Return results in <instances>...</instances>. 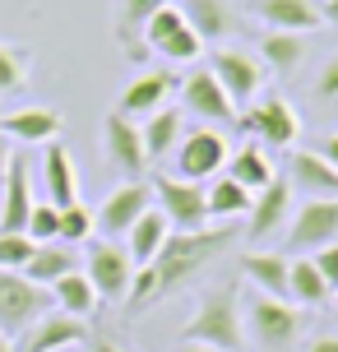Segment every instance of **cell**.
<instances>
[{"label": "cell", "instance_id": "obj_1", "mask_svg": "<svg viewBox=\"0 0 338 352\" xmlns=\"http://www.w3.org/2000/svg\"><path fill=\"white\" fill-rule=\"evenodd\" d=\"M232 246V228H199V232H167V241L158 246V255L135 269V283H130V306L139 311L148 301L167 297V292H177L185 283L195 278L204 264H214L223 250Z\"/></svg>", "mask_w": 338, "mask_h": 352}, {"label": "cell", "instance_id": "obj_2", "mask_svg": "<svg viewBox=\"0 0 338 352\" xmlns=\"http://www.w3.org/2000/svg\"><path fill=\"white\" fill-rule=\"evenodd\" d=\"M181 343H204V348H214V352H241L246 329H241V297H236V283L204 292V301H199L195 320L185 324Z\"/></svg>", "mask_w": 338, "mask_h": 352}, {"label": "cell", "instance_id": "obj_3", "mask_svg": "<svg viewBox=\"0 0 338 352\" xmlns=\"http://www.w3.org/2000/svg\"><path fill=\"white\" fill-rule=\"evenodd\" d=\"M52 311V287L23 278V269H0V334L19 338Z\"/></svg>", "mask_w": 338, "mask_h": 352}, {"label": "cell", "instance_id": "obj_4", "mask_svg": "<svg viewBox=\"0 0 338 352\" xmlns=\"http://www.w3.org/2000/svg\"><path fill=\"white\" fill-rule=\"evenodd\" d=\"M148 190H153V199H158V213L167 218V228H177V232L209 228V195H204V186H199V181L158 176Z\"/></svg>", "mask_w": 338, "mask_h": 352}, {"label": "cell", "instance_id": "obj_5", "mask_svg": "<svg viewBox=\"0 0 338 352\" xmlns=\"http://www.w3.org/2000/svg\"><path fill=\"white\" fill-rule=\"evenodd\" d=\"M246 324H250V338H255L260 348L283 352V348L297 343V334H302V311H297L287 297L260 292V297L246 306Z\"/></svg>", "mask_w": 338, "mask_h": 352}, {"label": "cell", "instance_id": "obj_6", "mask_svg": "<svg viewBox=\"0 0 338 352\" xmlns=\"http://www.w3.org/2000/svg\"><path fill=\"white\" fill-rule=\"evenodd\" d=\"M89 283L98 301H121L130 297V283H135V260L121 241H93L89 246Z\"/></svg>", "mask_w": 338, "mask_h": 352}, {"label": "cell", "instance_id": "obj_7", "mask_svg": "<svg viewBox=\"0 0 338 352\" xmlns=\"http://www.w3.org/2000/svg\"><path fill=\"white\" fill-rule=\"evenodd\" d=\"M148 209H153V190H148L144 181H125V186H116V190L102 199V209L93 213V228L102 232L107 241H121Z\"/></svg>", "mask_w": 338, "mask_h": 352}, {"label": "cell", "instance_id": "obj_8", "mask_svg": "<svg viewBox=\"0 0 338 352\" xmlns=\"http://www.w3.org/2000/svg\"><path fill=\"white\" fill-rule=\"evenodd\" d=\"M102 153L125 181H139L144 167H148V153H144V135L139 125L121 116V111H111L107 121H102Z\"/></svg>", "mask_w": 338, "mask_h": 352}, {"label": "cell", "instance_id": "obj_9", "mask_svg": "<svg viewBox=\"0 0 338 352\" xmlns=\"http://www.w3.org/2000/svg\"><path fill=\"white\" fill-rule=\"evenodd\" d=\"M79 343H89V324L65 316V311H47L37 324H28L19 334L14 352H65V348H79Z\"/></svg>", "mask_w": 338, "mask_h": 352}, {"label": "cell", "instance_id": "obj_10", "mask_svg": "<svg viewBox=\"0 0 338 352\" xmlns=\"http://www.w3.org/2000/svg\"><path fill=\"white\" fill-rule=\"evenodd\" d=\"M209 70H214V79L223 84V93H227L232 102L255 98V93H260V79H264V65H260L255 56L236 52V47H218V52H209Z\"/></svg>", "mask_w": 338, "mask_h": 352}, {"label": "cell", "instance_id": "obj_11", "mask_svg": "<svg viewBox=\"0 0 338 352\" xmlns=\"http://www.w3.org/2000/svg\"><path fill=\"white\" fill-rule=\"evenodd\" d=\"M329 241H338V199H306L292 218L287 246L306 255V250H320Z\"/></svg>", "mask_w": 338, "mask_h": 352}, {"label": "cell", "instance_id": "obj_12", "mask_svg": "<svg viewBox=\"0 0 338 352\" xmlns=\"http://www.w3.org/2000/svg\"><path fill=\"white\" fill-rule=\"evenodd\" d=\"M0 232H23L28 213H33L37 195H33V167L28 158L10 153V167H5V181H0Z\"/></svg>", "mask_w": 338, "mask_h": 352}, {"label": "cell", "instance_id": "obj_13", "mask_svg": "<svg viewBox=\"0 0 338 352\" xmlns=\"http://www.w3.org/2000/svg\"><path fill=\"white\" fill-rule=\"evenodd\" d=\"M218 167H227V144L218 130H190L177 144V176L181 181H204Z\"/></svg>", "mask_w": 338, "mask_h": 352}, {"label": "cell", "instance_id": "obj_14", "mask_svg": "<svg viewBox=\"0 0 338 352\" xmlns=\"http://www.w3.org/2000/svg\"><path fill=\"white\" fill-rule=\"evenodd\" d=\"M241 125H246L250 135H260V140H269V148H287V144L297 140V130H302V121H297V111L278 98V93H269V98H260V102L250 107L246 116H241Z\"/></svg>", "mask_w": 338, "mask_h": 352}, {"label": "cell", "instance_id": "obj_15", "mask_svg": "<svg viewBox=\"0 0 338 352\" xmlns=\"http://www.w3.org/2000/svg\"><path fill=\"white\" fill-rule=\"evenodd\" d=\"M181 102H185L190 116H204V121H218V125L236 116V102L223 93V84L214 79V70L185 74V79H181Z\"/></svg>", "mask_w": 338, "mask_h": 352}, {"label": "cell", "instance_id": "obj_16", "mask_svg": "<svg viewBox=\"0 0 338 352\" xmlns=\"http://www.w3.org/2000/svg\"><path fill=\"white\" fill-rule=\"evenodd\" d=\"M287 186L302 190L306 199H338V167L324 162L320 153H292L287 158Z\"/></svg>", "mask_w": 338, "mask_h": 352}, {"label": "cell", "instance_id": "obj_17", "mask_svg": "<svg viewBox=\"0 0 338 352\" xmlns=\"http://www.w3.org/2000/svg\"><path fill=\"white\" fill-rule=\"evenodd\" d=\"M172 88H177V79H172V70H148L139 74V79H130L121 93V116H153V111H162V102L172 98Z\"/></svg>", "mask_w": 338, "mask_h": 352}, {"label": "cell", "instance_id": "obj_18", "mask_svg": "<svg viewBox=\"0 0 338 352\" xmlns=\"http://www.w3.org/2000/svg\"><path fill=\"white\" fill-rule=\"evenodd\" d=\"M255 14L278 33H315L324 23L315 0H255Z\"/></svg>", "mask_w": 338, "mask_h": 352}, {"label": "cell", "instance_id": "obj_19", "mask_svg": "<svg viewBox=\"0 0 338 352\" xmlns=\"http://www.w3.org/2000/svg\"><path fill=\"white\" fill-rule=\"evenodd\" d=\"M0 130L14 144H52L60 135V111L56 107H23V111L0 116Z\"/></svg>", "mask_w": 338, "mask_h": 352}, {"label": "cell", "instance_id": "obj_20", "mask_svg": "<svg viewBox=\"0 0 338 352\" xmlns=\"http://www.w3.org/2000/svg\"><path fill=\"white\" fill-rule=\"evenodd\" d=\"M287 204H292V186L287 176H273L264 190H255V204H250V241H264L269 232L287 218Z\"/></svg>", "mask_w": 338, "mask_h": 352}, {"label": "cell", "instance_id": "obj_21", "mask_svg": "<svg viewBox=\"0 0 338 352\" xmlns=\"http://www.w3.org/2000/svg\"><path fill=\"white\" fill-rule=\"evenodd\" d=\"M167 0H116V42L130 60H144V23L158 14Z\"/></svg>", "mask_w": 338, "mask_h": 352}, {"label": "cell", "instance_id": "obj_22", "mask_svg": "<svg viewBox=\"0 0 338 352\" xmlns=\"http://www.w3.org/2000/svg\"><path fill=\"white\" fill-rule=\"evenodd\" d=\"M42 186H47V204H56V209L79 199L74 195V162L65 153V144H56V140L47 144V158H42Z\"/></svg>", "mask_w": 338, "mask_h": 352}, {"label": "cell", "instance_id": "obj_23", "mask_svg": "<svg viewBox=\"0 0 338 352\" xmlns=\"http://www.w3.org/2000/svg\"><path fill=\"white\" fill-rule=\"evenodd\" d=\"M181 14L199 33V42H223L232 33V5L227 0H185Z\"/></svg>", "mask_w": 338, "mask_h": 352}, {"label": "cell", "instance_id": "obj_24", "mask_svg": "<svg viewBox=\"0 0 338 352\" xmlns=\"http://www.w3.org/2000/svg\"><path fill=\"white\" fill-rule=\"evenodd\" d=\"M74 269H79L74 250L60 246V241H47V246L33 250V260L23 264V278H33L37 287H52L56 278H65V274H74Z\"/></svg>", "mask_w": 338, "mask_h": 352}, {"label": "cell", "instance_id": "obj_25", "mask_svg": "<svg viewBox=\"0 0 338 352\" xmlns=\"http://www.w3.org/2000/svg\"><path fill=\"white\" fill-rule=\"evenodd\" d=\"M167 218H162L158 213V204H153V209L144 213L139 223H135V228L125 232V250H130V260H135V269H144V264L153 260V255H158V246L162 241H167Z\"/></svg>", "mask_w": 338, "mask_h": 352}, {"label": "cell", "instance_id": "obj_26", "mask_svg": "<svg viewBox=\"0 0 338 352\" xmlns=\"http://www.w3.org/2000/svg\"><path fill=\"white\" fill-rule=\"evenodd\" d=\"M241 274H246L260 292H269V297H287V260L283 255L250 250V255H241Z\"/></svg>", "mask_w": 338, "mask_h": 352}, {"label": "cell", "instance_id": "obj_27", "mask_svg": "<svg viewBox=\"0 0 338 352\" xmlns=\"http://www.w3.org/2000/svg\"><path fill=\"white\" fill-rule=\"evenodd\" d=\"M52 301L65 311V316H74V320H89L93 311H98V292H93L89 274H79V269L52 283Z\"/></svg>", "mask_w": 338, "mask_h": 352}, {"label": "cell", "instance_id": "obj_28", "mask_svg": "<svg viewBox=\"0 0 338 352\" xmlns=\"http://www.w3.org/2000/svg\"><path fill=\"white\" fill-rule=\"evenodd\" d=\"M139 135H144V153H148V162L167 158V153L181 144V111H172V107L153 111V116L139 125Z\"/></svg>", "mask_w": 338, "mask_h": 352}, {"label": "cell", "instance_id": "obj_29", "mask_svg": "<svg viewBox=\"0 0 338 352\" xmlns=\"http://www.w3.org/2000/svg\"><path fill=\"white\" fill-rule=\"evenodd\" d=\"M329 297V283L320 278V269H315V260H292L287 264V301L292 306H320V301Z\"/></svg>", "mask_w": 338, "mask_h": 352}, {"label": "cell", "instance_id": "obj_30", "mask_svg": "<svg viewBox=\"0 0 338 352\" xmlns=\"http://www.w3.org/2000/svg\"><path fill=\"white\" fill-rule=\"evenodd\" d=\"M260 56L269 60V70L292 74L306 60V33H278V28H269L264 42H260Z\"/></svg>", "mask_w": 338, "mask_h": 352}, {"label": "cell", "instance_id": "obj_31", "mask_svg": "<svg viewBox=\"0 0 338 352\" xmlns=\"http://www.w3.org/2000/svg\"><path fill=\"white\" fill-rule=\"evenodd\" d=\"M204 195H209V218H218V223H232V218L250 213V204H255V195L246 186H236L232 176H218Z\"/></svg>", "mask_w": 338, "mask_h": 352}, {"label": "cell", "instance_id": "obj_32", "mask_svg": "<svg viewBox=\"0 0 338 352\" xmlns=\"http://www.w3.org/2000/svg\"><path fill=\"white\" fill-rule=\"evenodd\" d=\"M227 176L236 181V186H246V190L255 195V190H264V186H269V181H273L278 172L269 167V158L260 153V148H255V144H246L241 153H232V172H227Z\"/></svg>", "mask_w": 338, "mask_h": 352}, {"label": "cell", "instance_id": "obj_33", "mask_svg": "<svg viewBox=\"0 0 338 352\" xmlns=\"http://www.w3.org/2000/svg\"><path fill=\"white\" fill-rule=\"evenodd\" d=\"M28 70H33V56H28V47L0 42V98H5V93H19V88L28 84Z\"/></svg>", "mask_w": 338, "mask_h": 352}, {"label": "cell", "instance_id": "obj_34", "mask_svg": "<svg viewBox=\"0 0 338 352\" xmlns=\"http://www.w3.org/2000/svg\"><path fill=\"white\" fill-rule=\"evenodd\" d=\"M93 232H98V228H93V213L84 209L79 199L60 209V232H56V241H60V246H79V241H89Z\"/></svg>", "mask_w": 338, "mask_h": 352}, {"label": "cell", "instance_id": "obj_35", "mask_svg": "<svg viewBox=\"0 0 338 352\" xmlns=\"http://www.w3.org/2000/svg\"><path fill=\"white\" fill-rule=\"evenodd\" d=\"M153 52L162 56V60H172V65H185V60H195V56H204V42H199V33L185 23L181 33H172L167 42H158Z\"/></svg>", "mask_w": 338, "mask_h": 352}, {"label": "cell", "instance_id": "obj_36", "mask_svg": "<svg viewBox=\"0 0 338 352\" xmlns=\"http://www.w3.org/2000/svg\"><path fill=\"white\" fill-rule=\"evenodd\" d=\"M181 28H185V14H181V5H172V0H167V5H162L158 14H153L148 23H144V47L153 52L158 42H167V37H172V33H181Z\"/></svg>", "mask_w": 338, "mask_h": 352}, {"label": "cell", "instance_id": "obj_37", "mask_svg": "<svg viewBox=\"0 0 338 352\" xmlns=\"http://www.w3.org/2000/svg\"><path fill=\"white\" fill-rule=\"evenodd\" d=\"M56 232H60V209L47 204V199H37L28 223H23V236H33L37 246H47V241H56Z\"/></svg>", "mask_w": 338, "mask_h": 352}, {"label": "cell", "instance_id": "obj_38", "mask_svg": "<svg viewBox=\"0 0 338 352\" xmlns=\"http://www.w3.org/2000/svg\"><path fill=\"white\" fill-rule=\"evenodd\" d=\"M37 241L33 236H23V232H0V269H23V264L33 260Z\"/></svg>", "mask_w": 338, "mask_h": 352}, {"label": "cell", "instance_id": "obj_39", "mask_svg": "<svg viewBox=\"0 0 338 352\" xmlns=\"http://www.w3.org/2000/svg\"><path fill=\"white\" fill-rule=\"evenodd\" d=\"M311 260H315V269H320V278L329 283V292H334V287H338V241L320 246L315 255H311Z\"/></svg>", "mask_w": 338, "mask_h": 352}, {"label": "cell", "instance_id": "obj_40", "mask_svg": "<svg viewBox=\"0 0 338 352\" xmlns=\"http://www.w3.org/2000/svg\"><path fill=\"white\" fill-rule=\"evenodd\" d=\"M315 93H320L324 102H334V98H338V56H329V60H324L320 79H315Z\"/></svg>", "mask_w": 338, "mask_h": 352}, {"label": "cell", "instance_id": "obj_41", "mask_svg": "<svg viewBox=\"0 0 338 352\" xmlns=\"http://www.w3.org/2000/svg\"><path fill=\"white\" fill-rule=\"evenodd\" d=\"M320 158L338 167V130H329V135H324V144H320Z\"/></svg>", "mask_w": 338, "mask_h": 352}, {"label": "cell", "instance_id": "obj_42", "mask_svg": "<svg viewBox=\"0 0 338 352\" xmlns=\"http://www.w3.org/2000/svg\"><path fill=\"white\" fill-rule=\"evenodd\" d=\"M306 352H338V334H320L306 343Z\"/></svg>", "mask_w": 338, "mask_h": 352}, {"label": "cell", "instance_id": "obj_43", "mask_svg": "<svg viewBox=\"0 0 338 352\" xmlns=\"http://www.w3.org/2000/svg\"><path fill=\"white\" fill-rule=\"evenodd\" d=\"M5 167H10V140H5V130H0V181H5Z\"/></svg>", "mask_w": 338, "mask_h": 352}, {"label": "cell", "instance_id": "obj_44", "mask_svg": "<svg viewBox=\"0 0 338 352\" xmlns=\"http://www.w3.org/2000/svg\"><path fill=\"white\" fill-rule=\"evenodd\" d=\"M320 14H324V23H334V28H338V0H329V5H324Z\"/></svg>", "mask_w": 338, "mask_h": 352}, {"label": "cell", "instance_id": "obj_45", "mask_svg": "<svg viewBox=\"0 0 338 352\" xmlns=\"http://www.w3.org/2000/svg\"><path fill=\"white\" fill-rule=\"evenodd\" d=\"M93 352H125V348H116L111 338H93Z\"/></svg>", "mask_w": 338, "mask_h": 352}, {"label": "cell", "instance_id": "obj_46", "mask_svg": "<svg viewBox=\"0 0 338 352\" xmlns=\"http://www.w3.org/2000/svg\"><path fill=\"white\" fill-rule=\"evenodd\" d=\"M181 352H214V348H204V343H181Z\"/></svg>", "mask_w": 338, "mask_h": 352}, {"label": "cell", "instance_id": "obj_47", "mask_svg": "<svg viewBox=\"0 0 338 352\" xmlns=\"http://www.w3.org/2000/svg\"><path fill=\"white\" fill-rule=\"evenodd\" d=\"M0 352H14V343H10V334H0Z\"/></svg>", "mask_w": 338, "mask_h": 352}, {"label": "cell", "instance_id": "obj_48", "mask_svg": "<svg viewBox=\"0 0 338 352\" xmlns=\"http://www.w3.org/2000/svg\"><path fill=\"white\" fill-rule=\"evenodd\" d=\"M334 311H338V287H334Z\"/></svg>", "mask_w": 338, "mask_h": 352}]
</instances>
